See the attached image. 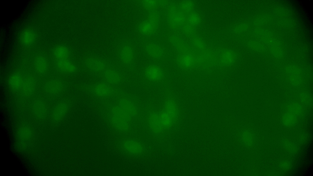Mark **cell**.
Segmentation results:
<instances>
[{
	"mask_svg": "<svg viewBox=\"0 0 313 176\" xmlns=\"http://www.w3.org/2000/svg\"><path fill=\"white\" fill-rule=\"evenodd\" d=\"M159 20L158 13L155 11H151L147 18L140 24L138 27L140 32L145 35L153 34L158 28Z\"/></svg>",
	"mask_w": 313,
	"mask_h": 176,
	"instance_id": "cell-2",
	"label": "cell"
},
{
	"mask_svg": "<svg viewBox=\"0 0 313 176\" xmlns=\"http://www.w3.org/2000/svg\"><path fill=\"white\" fill-rule=\"evenodd\" d=\"M53 54L57 60H62L68 59L70 54V51L66 46L59 45L54 48Z\"/></svg>",
	"mask_w": 313,
	"mask_h": 176,
	"instance_id": "cell-23",
	"label": "cell"
},
{
	"mask_svg": "<svg viewBox=\"0 0 313 176\" xmlns=\"http://www.w3.org/2000/svg\"><path fill=\"white\" fill-rule=\"evenodd\" d=\"M123 146L126 152L134 155H140L144 150V148L141 143L133 140L125 141L123 144Z\"/></svg>",
	"mask_w": 313,
	"mask_h": 176,
	"instance_id": "cell-16",
	"label": "cell"
},
{
	"mask_svg": "<svg viewBox=\"0 0 313 176\" xmlns=\"http://www.w3.org/2000/svg\"><path fill=\"white\" fill-rule=\"evenodd\" d=\"M288 108L291 113L296 115H299L301 112V107L300 105L297 103L293 102L291 103L289 105Z\"/></svg>",
	"mask_w": 313,
	"mask_h": 176,
	"instance_id": "cell-30",
	"label": "cell"
},
{
	"mask_svg": "<svg viewBox=\"0 0 313 176\" xmlns=\"http://www.w3.org/2000/svg\"><path fill=\"white\" fill-rule=\"evenodd\" d=\"M300 100L303 103L309 104L311 103L312 97L310 94L306 93H303L300 95Z\"/></svg>",
	"mask_w": 313,
	"mask_h": 176,
	"instance_id": "cell-33",
	"label": "cell"
},
{
	"mask_svg": "<svg viewBox=\"0 0 313 176\" xmlns=\"http://www.w3.org/2000/svg\"><path fill=\"white\" fill-rule=\"evenodd\" d=\"M144 74L149 80L155 82L162 81L164 77V73L159 66L156 65H151L145 69Z\"/></svg>",
	"mask_w": 313,
	"mask_h": 176,
	"instance_id": "cell-6",
	"label": "cell"
},
{
	"mask_svg": "<svg viewBox=\"0 0 313 176\" xmlns=\"http://www.w3.org/2000/svg\"><path fill=\"white\" fill-rule=\"evenodd\" d=\"M31 109L34 115L38 119H43L47 115L46 105L41 99L37 98L33 101L31 104Z\"/></svg>",
	"mask_w": 313,
	"mask_h": 176,
	"instance_id": "cell-11",
	"label": "cell"
},
{
	"mask_svg": "<svg viewBox=\"0 0 313 176\" xmlns=\"http://www.w3.org/2000/svg\"><path fill=\"white\" fill-rule=\"evenodd\" d=\"M110 119L113 125L122 130H127L129 126L131 119L117 105L111 109Z\"/></svg>",
	"mask_w": 313,
	"mask_h": 176,
	"instance_id": "cell-3",
	"label": "cell"
},
{
	"mask_svg": "<svg viewBox=\"0 0 313 176\" xmlns=\"http://www.w3.org/2000/svg\"><path fill=\"white\" fill-rule=\"evenodd\" d=\"M37 86V81L34 76H30L27 77L23 80L20 89L22 95L25 97H31L34 93Z\"/></svg>",
	"mask_w": 313,
	"mask_h": 176,
	"instance_id": "cell-7",
	"label": "cell"
},
{
	"mask_svg": "<svg viewBox=\"0 0 313 176\" xmlns=\"http://www.w3.org/2000/svg\"><path fill=\"white\" fill-rule=\"evenodd\" d=\"M43 89L48 95L56 96L62 93L65 89V85L61 80L58 79H51L44 83Z\"/></svg>",
	"mask_w": 313,
	"mask_h": 176,
	"instance_id": "cell-5",
	"label": "cell"
},
{
	"mask_svg": "<svg viewBox=\"0 0 313 176\" xmlns=\"http://www.w3.org/2000/svg\"><path fill=\"white\" fill-rule=\"evenodd\" d=\"M55 66L59 72L67 74L74 73L78 70L77 65L68 59L57 60Z\"/></svg>",
	"mask_w": 313,
	"mask_h": 176,
	"instance_id": "cell-12",
	"label": "cell"
},
{
	"mask_svg": "<svg viewBox=\"0 0 313 176\" xmlns=\"http://www.w3.org/2000/svg\"><path fill=\"white\" fill-rule=\"evenodd\" d=\"M160 118L164 129L171 127L174 123L171 117L164 110L159 113Z\"/></svg>",
	"mask_w": 313,
	"mask_h": 176,
	"instance_id": "cell-26",
	"label": "cell"
},
{
	"mask_svg": "<svg viewBox=\"0 0 313 176\" xmlns=\"http://www.w3.org/2000/svg\"><path fill=\"white\" fill-rule=\"evenodd\" d=\"M194 4L192 1L190 0L182 1L180 4L179 9L182 12L186 13H189L193 10Z\"/></svg>",
	"mask_w": 313,
	"mask_h": 176,
	"instance_id": "cell-27",
	"label": "cell"
},
{
	"mask_svg": "<svg viewBox=\"0 0 313 176\" xmlns=\"http://www.w3.org/2000/svg\"><path fill=\"white\" fill-rule=\"evenodd\" d=\"M68 109V104L64 101L59 102L54 107L52 114V118L55 122H59L63 119Z\"/></svg>",
	"mask_w": 313,
	"mask_h": 176,
	"instance_id": "cell-17",
	"label": "cell"
},
{
	"mask_svg": "<svg viewBox=\"0 0 313 176\" xmlns=\"http://www.w3.org/2000/svg\"><path fill=\"white\" fill-rule=\"evenodd\" d=\"M287 78L293 86H298L302 83V76L300 72L296 68L290 67L286 71Z\"/></svg>",
	"mask_w": 313,
	"mask_h": 176,
	"instance_id": "cell-19",
	"label": "cell"
},
{
	"mask_svg": "<svg viewBox=\"0 0 313 176\" xmlns=\"http://www.w3.org/2000/svg\"><path fill=\"white\" fill-rule=\"evenodd\" d=\"M192 42L194 46L199 49L203 50L206 47L204 42L199 38H194L192 40Z\"/></svg>",
	"mask_w": 313,
	"mask_h": 176,
	"instance_id": "cell-32",
	"label": "cell"
},
{
	"mask_svg": "<svg viewBox=\"0 0 313 176\" xmlns=\"http://www.w3.org/2000/svg\"><path fill=\"white\" fill-rule=\"evenodd\" d=\"M248 26L246 24H241L235 26L233 29L234 33L240 34L245 31L247 29Z\"/></svg>",
	"mask_w": 313,
	"mask_h": 176,
	"instance_id": "cell-35",
	"label": "cell"
},
{
	"mask_svg": "<svg viewBox=\"0 0 313 176\" xmlns=\"http://www.w3.org/2000/svg\"><path fill=\"white\" fill-rule=\"evenodd\" d=\"M23 80L21 75L16 72L13 73L9 76L8 84L9 87L13 90H16L20 89Z\"/></svg>",
	"mask_w": 313,
	"mask_h": 176,
	"instance_id": "cell-24",
	"label": "cell"
},
{
	"mask_svg": "<svg viewBox=\"0 0 313 176\" xmlns=\"http://www.w3.org/2000/svg\"><path fill=\"white\" fill-rule=\"evenodd\" d=\"M34 66L35 72L40 75H46L48 71V61L43 55H39L35 57L34 60Z\"/></svg>",
	"mask_w": 313,
	"mask_h": 176,
	"instance_id": "cell-14",
	"label": "cell"
},
{
	"mask_svg": "<svg viewBox=\"0 0 313 176\" xmlns=\"http://www.w3.org/2000/svg\"><path fill=\"white\" fill-rule=\"evenodd\" d=\"M149 127L153 133H161L164 129L161 123L159 113L156 112H151L148 117Z\"/></svg>",
	"mask_w": 313,
	"mask_h": 176,
	"instance_id": "cell-13",
	"label": "cell"
},
{
	"mask_svg": "<svg viewBox=\"0 0 313 176\" xmlns=\"http://www.w3.org/2000/svg\"><path fill=\"white\" fill-rule=\"evenodd\" d=\"M120 57L124 64H128L131 63L134 58V51L132 47L129 45L123 46L121 50Z\"/></svg>",
	"mask_w": 313,
	"mask_h": 176,
	"instance_id": "cell-21",
	"label": "cell"
},
{
	"mask_svg": "<svg viewBox=\"0 0 313 176\" xmlns=\"http://www.w3.org/2000/svg\"><path fill=\"white\" fill-rule=\"evenodd\" d=\"M186 51L178 53L176 57V62L178 66L183 69L188 70L193 66L195 59L190 53Z\"/></svg>",
	"mask_w": 313,
	"mask_h": 176,
	"instance_id": "cell-10",
	"label": "cell"
},
{
	"mask_svg": "<svg viewBox=\"0 0 313 176\" xmlns=\"http://www.w3.org/2000/svg\"><path fill=\"white\" fill-rule=\"evenodd\" d=\"M220 59L223 64L229 65L232 64L235 61L236 55L235 53L231 50H225L221 54Z\"/></svg>",
	"mask_w": 313,
	"mask_h": 176,
	"instance_id": "cell-25",
	"label": "cell"
},
{
	"mask_svg": "<svg viewBox=\"0 0 313 176\" xmlns=\"http://www.w3.org/2000/svg\"><path fill=\"white\" fill-rule=\"evenodd\" d=\"M160 2L156 0H145L142 2L143 7L146 9L153 11L159 5Z\"/></svg>",
	"mask_w": 313,
	"mask_h": 176,
	"instance_id": "cell-29",
	"label": "cell"
},
{
	"mask_svg": "<svg viewBox=\"0 0 313 176\" xmlns=\"http://www.w3.org/2000/svg\"><path fill=\"white\" fill-rule=\"evenodd\" d=\"M117 105L131 119L137 115V107L134 103L130 99L126 98L120 99Z\"/></svg>",
	"mask_w": 313,
	"mask_h": 176,
	"instance_id": "cell-9",
	"label": "cell"
},
{
	"mask_svg": "<svg viewBox=\"0 0 313 176\" xmlns=\"http://www.w3.org/2000/svg\"><path fill=\"white\" fill-rule=\"evenodd\" d=\"M112 85L106 82H98L85 86L84 90L98 98H106L113 95L115 90Z\"/></svg>",
	"mask_w": 313,
	"mask_h": 176,
	"instance_id": "cell-1",
	"label": "cell"
},
{
	"mask_svg": "<svg viewBox=\"0 0 313 176\" xmlns=\"http://www.w3.org/2000/svg\"><path fill=\"white\" fill-rule=\"evenodd\" d=\"M164 110L171 117L174 123L177 121L179 114V109L176 101L173 98L169 97L166 99Z\"/></svg>",
	"mask_w": 313,
	"mask_h": 176,
	"instance_id": "cell-15",
	"label": "cell"
},
{
	"mask_svg": "<svg viewBox=\"0 0 313 176\" xmlns=\"http://www.w3.org/2000/svg\"><path fill=\"white\" fill-rule=\"evenodd\" d=\"M188 23L192 25L196 26L200 24L201 19L199 15L196 13H190L187 17Z\"/></svg>",
	"mask_w": 313,
	"mask_h": 176,
	"instance_id": "cell-28",
	"label": "cell"
},
{
	"mask_svg": "<svg viewBox=\"0 0 313 176\" xmlns=\"http://www.w3.org/2000/svg\"><path fill=\"white\" fill-rule=\"evenodd\" d=\"M145 49L148 55L155 59H159L162 58L164 54L163 49L156 44L149 43L146 46Z\"/></svg>",
	"mask_w": 313,
	"mask_h": 176,
	"instance_id": "cell-22",
	"label": "cell"
},
{
	"mask_svg": "<svg viewBox=\"0 0 313 176\" xmlns=\"http://www.w3.org/2000/svg\"><path fill=\"white\" fill-rule=\"evenodd\" d=\"M193 26L188 24H185L182 26V30L185 34L187 35L192 34L194 32Z\"/></svg>",
	"mask_w": 313,
	"mask_h": 176,
	"instance_id": "cell-34",
	"label": "cell"
},
{
	"mask_svg": "<svg viewBox=\"0 0 313 176\" xmlns=\"http://www.w3.org/2000/svg\"><path fill=\"white\" fill-rule=\"evenodd\" d=\"M18 133L20 138L24 140L29 138L31 134V130L27 127L22 128L19 130Z\"/></svg>",
	"mask_w": 313,
	"mask_h": 176,
	"instance_id": "cell-31",
	"label": "cell"
},
{
	"mask_svg": "<svg viewBox=\"0 0 313 176\" xmlns=\"http://www.w3.org/2000/svg\"><path fill=\"white\" fill-rule=\"evenodd\" d=\"M168 23L173 28L182 27L187 20L186 14L175 5L171 6L168 12Z\"/></svg>",
	"mask_w": 313,
	"mask_h": 176,
	"instance_id": "cell-4",
	"label": "cell"
},
{
	"mask_svg": "<svg viewBox=\"0 0 313 176\" xmlns=\"http://www.w3.org/2000/svg\"><path fill=\"white\" fill-rule=\"evenodd\" d=\"M103 76L105 82L111 85L118 84L122 80L120 73L113 69L105 70L104 71Z\"/></svg>",
	"mask_w": 313,
	"mask_h": 176,
	"instance_id": "cell-18",
	"label": "cell"
},
{
	"mask_svg": "<svg viewBox=\"0 0 313 176\" xmlns=\"http://www.w3.org/2000/svg\"><path fill=\"white\" fill-rule=\"evenodd\" d=\"M36 38V34L33 30L30 29H27L21 32L20 36V40L23 45L26 46H29L34 43Z\"/></svg>",
	"mask_w": 313,
	"mask_h": 176,
	"instance_id": "cell-20",
	"label": "cell"
},
{
	"mask_svg": "<svg viewBox=\"0 0 313 176\" xmlns=\"http://www.w3.org/2000/svg\"><path fill=\"white\" fill-rule=\"evenodd\" d=\"M83 64L89 70L95 72H100L105 70L106 65L100 59L94 57H88L86 58Z\"/></svg>",
	"mask_w": 313,
	"mask_h": 176,
	"instance_id": "cell-8",
	"label": "cell"
}]
</instances>
